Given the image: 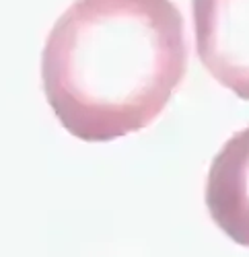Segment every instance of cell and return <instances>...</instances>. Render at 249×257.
Wrapping results in <instances>:
<instances>
[{
  "mask_svg": "<svg viewBox=\"0 0 249 257\" xmlns=\"http://www.w3.org/2000/svg\"><path fill=\"white\" fill-rule=\"evenodd\" d=\"M185 72V25L171 0H74L41 54L52 111L85 142L151 125Z\"/></svg>",
  "mask_w": 249,
  "mask_h": 257,
  "instance_id": "cell-1",
  "label": "cell"
},
{
  "mask_svg": "<svg viewBox=\"0 0 249 257\" xmlns=\"http://www.w3.org/2000/svg\"><path fill=\"white\" fill-rule=\"evenodd\" d=\"M192 13L202 66L249 101V0H192Z\"/></svg>",
  "mask_w": 249,
  "mask_h": 257,
  "instance_id": "cell-2",
  "label": "cell"
},
{
  "mask_svg": "<svg viewBox=\"0 0 249 257\" xmlns=\"http://www.w3.org/2000/svg\"><path fill=\"white\" fill-rule=\"evenodd\" d=\"M204 198L214 224L235 243L249 247V125L226 140L214 157Z\"/></svg>",
  "mask_w": 249,
  "mask_h": 257,
  "instance_id": "cell-3",
  "label": "cell"
}]
</instances>
